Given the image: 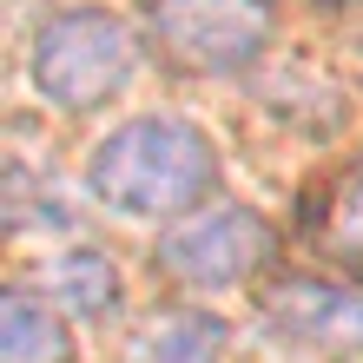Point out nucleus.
I'll use <instances>...</instances> for the list:
<instances>
[{
    "instance_id": "6e6552de",
    "label": "nucleus",
    "mask_w": 363,
    "mask_h": 363,
    "mask_svg": "<svg viewBox=\"0 0 363 363\" xmlns=\"http://www.w3.org/2000/svg\"><path fill=\"white\" fill-rule=\"evenodd\" d=\"M47 291H53V304L73 311V317H113V311H119V271H113V258L93 251V245L60 251Z\"/></svg>"
},
{
    "instance_id": "f257e3e1",
    "label": "nucleus",
    "mask_w": 363,
    "mask_h": 363,
    "mask_svg": "<svg viewBox=\"0 0 363 363\" xmlns=\"http://www.w3.org/2000/svg\"><path fill=\"white\" fill-rule=\"evenodd\" d=\"M86 179L119 218H172L218 185V152L191 119L145 113V119L113 125L93 145Z\"/></svg>"
},
{
    "instance_id": "f03ea898",
    "label": "nucleus",
    "mask_w": 363,
    "mask_h": 363,
    "mask_svg": "<svg viewBox=\"0 0 363 363\" xmlns=\"http://www.w3.org/2000/svg\"><path fill=\"white\" fill-rule=\"evenodd\" d=\"M133 73H139L133 27L113 20V13H99V7L53 13L47 27L33 33V86L53 106H67V113H86V106L125 93Z\"/></svg>"
},
{
    "instance_id": "423d86ee",
    "label": "nucleus",
    "mask_w": 363,
    "mask_h": 363,
    "mask_svg": "<svg viewBox=\"0 0 363 363\" xmlns=\"http://www.w3.org/2000/svg\"><path fill=\"white\" fill-rule=\"evenodd\" d=\"M0 363H73V330L53 297H33L20 284L0 297Z\"/></svg>"
},
{
    "instance_id": "0eeeda50",
    "label": "nucleus",
    "mask_w": 363,
    "mask_h": 363,
    "mask_svg": "<svg viewBox=\"0 0 363 363\" xmlns=\"http://www.w3.org/2000/svg\"><path fill=\"white\" fill-rule=\"evenodd\" d=\"M231 344V324L218 311H172L133 344V363H218Z\"/></svg>"
},
{
    "instance_id": "7ed1b4c3",
    "label": "nucleus",
    "mask_w": 363,
    "mask_h": 363,
    "mask_svg": "<svg viewBox=\"0 0 363 363\" xmlns=\"http://www.w3.org/2000/svg\"><path fill=\"white\" fill-rule=\"evenodd\" d=\"M277 258V231L251 205H205L159 238L152 264L185 291H231Z\"/></svg>"
},
{
    "instance_id": "20e7f679",
    "label": "nucleus",
    "mask_w": 363,
    "mask_h": 363,
    "mask_svg": "<svg viewBox=\"0 0 363 363\" xmlns=\"http://www.w3.org/2000/svg\"><path fill=\"white\" fill-rule=\"evenodd\" d=\"M152 40L185 73H245L271 40L264 0H152Z\"/></svg>"
},
{
    "instance_id": "1a4fd4ad",
    "label": "nucleus",
    "mask_w": 363,
    "mask_h": 363,
    "mask_svg": "<svg viewBox=\"0 0 363 363\" xmlns=\"http://www.w3.org/2000/svg\"><path fill=\"white\" fill-rule=\"evenodd\" d=\"M324 245L344 258L350 271H363V172L337 185L330 199V218H324Z\"/></svg>"
},
{
    "instance_id": "39448f33",
    "label": "nucleus",
    "mask_w": 363,
    "mask_h": 363,
    "mask_svg": "<svg viewBox=\"0 0 363 363\" xmlns=\"http://www.w3.org/2000/svg\"><path fill=\"white\" fill-rule=\"evenodd\" d=\"M271 337H284L291 350L324 357V363H357L363 357V291L330 284V277H277L258 297Z\"/></svg>"
}]
</instances>
